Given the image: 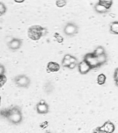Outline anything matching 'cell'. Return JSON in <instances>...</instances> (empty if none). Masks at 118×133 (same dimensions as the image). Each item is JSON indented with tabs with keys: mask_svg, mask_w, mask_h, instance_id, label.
I'll use <instances>...</instances> for the list:
<instances>
[{
	"mask_svg": "<svg viewBox=\"0 0 118 133\" xmlns=\"http://www.w3.org/2000/svg\"><path fill=\"white\" fill-rule=\"evenodd\" d=\"M1 114L10 122L14 124H18L22 121V113L20 109L17 107H13L5 111H2Z\"/></svg>",
	"mask_w": 118,
	"mask_h": 133,
	"instance_id": "6da1fadb",
	"label": "cell"
},
{
	"mask_svg": "<svg viewBox=\"0 0 118 133\" xmlns=\"http://www.w3.org/2000/svg\"><path fill=\"white\" fill-rule=\"evenodd\" d=\"M47 33V30L39 25L32 26L28 30V36L33 41L39 40Z\"/></svg>",
	"mask_w": 118,
	"mask_h": 133,
	"instance_id": "7a4b0ae2",
	"label": "cell"
},
{
	"mask_svg": "<svg viewBox=\"0 0 118 133\" xmlns=\"http://www.w3.org/2000/svg\"><path fill=\"white\" fill-rule=\"evenodd\" d=\"M15 84L19 87L26 88L29 86L30 80L28 77L25 75L17 76L14 79Z\"/></svg>",
	"mask_w": 118,
	"mask_h": 133,
	"instance_id": "3957f363",
	"label": "cell"
},
{
	"mask_svg": "<svg viewBox=\"0 0 118 133\" xmlns=\"http://www.w3.org/2000/svg\"><path fill=\"white\" fill-rule=\"evenodd\" d=\"M84 60L89 64L92 69L100 66L97 61V57L93 53L87 54L85 56Z\"/></svg>",
	"mask_w": 118,
	"mask_h": 133,
	"instance_id": "277c9868",
	"label": "cell"
},
{
	"mask_svg": "<svg viewBox=\"0 0 118 133\" xmlns=\"http://www.w3.org/2000/svg\"><path fill=\"white\" fill-rule=\"evenodd\" d=\"M77 26L72 23H69L65 26L64 32L65 34L69 36H72L77 33Z\"/></svg>",
	"mask_w": 118,
	"mask_h": 133,
	"instance_id": "5b68a950",
	"label": "cell"
},
{
	"mask_svg": "<svg viewBox=\"0 0 118 133\" xmlns=\"http://www.w3.org/2000/svg\"><path fill=\"white\" fill-rule=\"evenodd\" d=\"M22 44V41L19 38H13L8 43L9 48L12 50H18L20 48Z\"/></svg>",
	"mask_w": 118,
	"mask_h": 133,
	"instance_id": "8992f818",
	"label": "cell"
},
{
	"mask_svg": "<svg viewBox=\"0 0 118 133\" xmlns=\"http://www.w3.org/2000/svg\"><path fill=\"white\" fill-rule=\"evenodd\" d=\"M101 130L106 133H112L115 130V126L109 122H106L102 127H99Z\"/></svg>",
	"mask_w": 118,
	"mask_h": 133,
	"instance_id": "52a82bcc",
	"label": "cell"
},
{
	"mask_svg": "<svg viewBox=\"0 0 118 133\" xmlns=\"http://www.w3.org/2000/svg\"><path fill=\"white\" fill-rule=\"evenodd\" d=\"M92 69L91 66L84 60L80 62L79 65V69L81 74H85Z\"/></svg>",
	"mask_w": 118,
	"mask_h": 133,
	"instance_id": "ba28073f",
	"label": "cell"
},
{
	"mask_svg": "<svg viewBox=\"0 0 118 133\" xmlns=\"http://www.w3.org/2000/svg\"><path fill=\"white\" fill-rule=\"evenodd\" d=\"M60 66L58 63L57 62H50L48 63L47 66V72H54L58 71Z\"/></svg>",
	"mask_w": 118,
	"mask_h": 133,
	"instance_id": "9c48e42d",
	"label": "cell"
},
{
	"mask_svg": "<svg viewBox=\"0 0 118 133\" xmlns=\"http://www.w3.org/2000/svg\"><path fill=\"white\" fill-rule=\"evenodd\" d=\"M37 112L40 114H45L48 112V107L47 104H41L39 103L37 105Z\"/></svg>",
	"mask_w": 118,
	"mask_h": 133,
	"instance_id": "30bf717a",
	"label": "cell"
},
{
	"mask_svg": "<svg viewBox=\"0 0 118 133\" xmlns=\"http://www.w3.org/2000/svg\"><path fill=\"white\" fill-rule=\"evenodd\" d=\"M110 31L113 34H118V22L117 21L113 22L110 24Z\"/></svg>",
	"mask_w": 118,
	"mask_h": 133,
	"instance_id": "8fae6325",
	"label": "cell"
},
{
	"mask_svg": "<svg viewBox=\"0 0 118 133\" xmlns=\"http://www.w3.org/2000/svg\"><path fill=\"white\" fill-rule=\"evenodd\" d=\"M95 9L97 12L101 14L106 13L108 11V9H107L105 7L98 3L95 5Z\"/></svg>",
	"mask_w": 118,
	"mask_h": 133,
	"instance_id": "7c38bea8",
	"label": "cell"
},
{
	"mask_svg": "<svg viewBox=\"0 0 118 133\" xmlns=\"http://www.w3.org/2000/svg\"><path fill=\"white\" fill-rule=\"evenodd\" d=\"M97 61L100 66L104 64L107 60V56L106 54H104L97 57Z\"/></svg>",
	"mask_w": 118,
	"mask_h": 133,
	"instance_id": "4fadbf2b",
	"label": "cell"
},
{
	"mask_svg": "<svg viewBox=\"0 0 118 133\" xmlns=\"http://www.w3.org/2000/svg\"><path fill=\"white\" fill-rule=\"evenodd\" d=\"M98 3L109 10L112 5L113 1H99Z\"/></svg>",
	"mask_w": 118,
	"mask_h": 133,
	"instance_id": "5bb4252c",
	"label": "cell"
},
{
	"mask_svg": "<svg viewBox=\"0 0 118 133\" xmlns=\"http://www.w3.org/2000/svg\"><path fill=\"white\" fill-rule=\"evenodd\" d=\"M93 53L96 57H97L100 55L105 54V50L104 48L102 46H99L96 49Z\"/></svg>",
	"mask_w": 118,
	"mask_h": 133,
	"instance_id": "9a60e30c",
	"label": "cell"
},
{
	"mask_svg": "<svg viewBox=\"0 0 118 133\" xmlns=\"http://www.w3.org/2000/svg\"><path fill=\"white\" fill-rule=\"evenodd\" d=\"M106 77L103 74H100L98 76L97 81L99 85H102L105 83Z\"/></svg>",
	"mask_w": 118,
	"mask_h": 133,
	"instance_id": "2e32d148",
	"label": "cell"
},
{
	"mask_svg": "<svg viewBox=\"0 0 118 133\" xmlns=\"http://www.w3.org/2000/svg\"><path fill=\"white\" fill-rule=\"evenodd\" d=\"M67 4V1L65 0L57 1L56 2V5L59 8H62L66 6Z\"/></svg>",
	"mask_w": 118,
	"mask_h": 133,
	"instance_id": "e0dca14e",
	"label": "cell"
},
{
	"mask_svg": "<svg viewBox=\"0 0 118 133\" xmlns=\"http://www.w3.org/2000/svg\"><path fill=\"white\" fill-rule=\"evenodd\" d=\"M6 7L3 3L0 2V16L4 14L6 11Z\"/></svg>",
	"mask_w": 118,
	"mask_h": 133,
	"instance_id": "ac0fdd59",
	"label": "cell"
},
{
	"mask_svg": "<svg viewBox=\"0 0 118 133\" xmlns=\"http://www.w3.org/2000/svg\"><path fill=\"white\" fill-rule=\"evenodd\" d=\"M54 37L56 38L58 42L60 43L63 42L64 41V38L63 37L58 33H56L55 34Z\"/></svg>",
	"mask_w": 118,
	"mask_h": 133,
	"instance_id": "d6986e66",
	"label": "cell"
},
{
	"mask_svg": "<svg viewBox=\"0 0 118 133\" xmlns=\"http://www.w3.org/2000/svg\"><path fill=\"white\" fill-rule=\"evenodd\" d=\"M5 68L3 65L0 64V77L4 75Z\"/></svg>",
	"mask_w": 118,
	"mask_h": 133,
	"instance_id": "ffe728a7",
	"label": "cell"
},
{
	"mask_svg": "<svg viewBox=\"0 0 118 133\" xmlns=\"http://www.w3.org/2000/svg\"><path fill=\"white\" fill-rule=\"evenodd\" d=\"M70 62L69 60H66V59H63L62 64L63 66L65 67H68L69 64H70Z\"/></svg>",
	"mask_w": 118,
	"mask_h": 133,
	"instance_id": "44dd1931",
	"label": "cell"
},
{
	"mask_svg": "<svg viewBox=\"0 0 118 133\" xmlns=\"http://www.w3.org/2000/svg\"><path fill=\"white\" fill-rule=\"evenodd\" d=\"M93 133H105V132L101 130L99 127L94 130L93 131Z\"/></svg>",
	"mask_w": 118,
	"mask_h": 133,
	"instance_id": "7402d4cb",
	"label": "cell"
},
{
	"mask_svg": "<svg viewBox=\"0 0 118 133\" xmlns=\"http://www.w3.org/2000/svg\"><path fill=\"white\" fill-rule=\"evenodd\" d=\"M69 60L71 63H76L77 61L76 58L72 56H71V58Z\"/></svg>",
	"mask_w": 118,
	"mask_h": 133,
	"instance_id": "603a6c76",
	"label": "cell"
},
{
	"mask_svg": "<svg viewBox=\"0 0 118 133\" xmlns=\"http://www.w3.org/2000/svg\"><path fill=\"white\" fill-rule=\"evenodd\" d=\"M76 65V63H70L68 67L70 69H73L75 67Z\"/></svg>",
	"mask_w": 118,
	"mask_h": 133,
	"instance_id": "cb8c5ba5",
	"label": "cell"
},
{
	"mask_svg": "<svg viewBox=\"0 0 118 133\" xmlns=\"http://www.w3.org/2000/svg\"><path fill=\"white\" fill-rule=\"evenodd\" d=\"M114 78L115 79V80L116 81V82H118V69H117L115 70V74H114Z\"/></svg>",
	"mask_w": 118,
	"mask_h": 133,
	"instance_id": "d4e9b609",
	"label": "cell"
},
{
	"mask_svg": "<svg viewBox=\"0 0 118 133\" xmlns=\"http://www.w3.org/2000/svg\"><path fill=\"white\" fill-rule=\"evenodd\" d=\"M71 56L70 55H65V57H64V59H66V60H69L70 58H71Z\"/></svg>",
	"mask_w": 118,
	"mask_h": 133,
	"instance_id": "484cf974",
	"label": "cell"
},
{
	"mask_svg": "<svg viewBox=\"0 0 118 133\" xmlns=\"http://www.w3.org/2000/svg\"><path fill=\"white\" fill-rule=\"evenodd\" d=\"M24 0H15V2H16V3H23L24 2Z\"/></svg>",
	"mask_w": 118,
	"mask_h": 133,
	"instance_id": "4316f807",
	"label": "cell"
},
{
	"mask_svg": "<svg viewBox=\"0 0 118 133\" xmlns=\"http://www.w3.org/2000/svg\"><path fill=\"white\" fill-rule=\"evenodd\" d=\"M39 103L41 104H44L45 103V101L43 100H42L40 101V102Z\"/></svg>",
	"mask_w": 118,
	"mask_h": 133,
	"instance_id": "83f0119b",
	"label": "cell"
},
{
	"mask_svg": "<svg viewBox=\"0 0 118 133\" xmlns=\"http://www.w3.org/2000/svg\"><path fill=\"white\" fill-rule=\"evenodd\" d=\"M110 16H111V17L112 18H114L115 17V15L114 14H111L110 15Z\"/></svg>",
	"mask_w": 118,
	"mask_h": 133,
	"instance_id": "f1b7e54d",
	"label": "cell"
},
{
	"mask_svg": "<svg viewBox=\"0 0 118 133\" xmlns=\"http://www.w3.org/2000/svg\"></svg>",
	"mask_w": 118,
	"mask_h": 133,
	"instance_id": "f546056e",
	"label": "cell"
}]
</instances>
